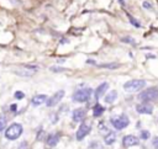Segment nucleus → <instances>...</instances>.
<instances>
[{
	"instance_id": "nucleus-3",
	"label": "nucleus",
	"mask_w": 158,
	"mask_h": 149,
	"mask_svg": "<svg viewBox=\"0 0 158 149\" xmlns=\"http://www.w3.org/2000/svg\"><path fill=\"white\" fill-rule=\"evenodd\" d=\"M22 131H23V128H22V126L20 123H12L5 131V137L7 139H10V140H15L22 134Z\"/></svg>"
},
{
	"instance_id": "nucleus-22",
	"label": "nucleus",
	"mask_w": 158,
	"mask_h": 149,
	"mask_svg": "<svg viewBox=\"0 0 158 149\" xmlns=\"http://www.w3.org/2000/svg\"><path fill=\"white\" fill-rule=\"evenodd\" d=\"M152 145H153L156 149H158V137H154V138H153V140H152Z\"/></svg>"
},
{
	"instance_id": "nucleus-21",
	"label": "nucleus",
	"mask_w": 158,
	"mask_h": 149,
	"mask_svg": "<svg viewBox=\"0 0 158 149\" xmlns=\"http://www.w3.org/2000/svg\"><path fill=\"white\" fill-rule=\"evenodd\" d=\"M101 68H109V69H115V68H117L118 66V64H102V65H100Z\"/></svg>"
},
{
	"instance_id": "nucleus-1",
	"label": "nucleus",
	"mask_w": 158,
	"mask_h": 149,
	"mask_svg": "<svg viewBox=\"0 0 158 149\" xmlns=\"http://www.w3.org/2000/svg\"><path fill=\"white\" fill-rule=\"evenodd\" d=\"M144 86H146L144 80L133 79V80H128L127 83L123 84V90L127 92H136V91H139L141 89H143Z\"/></svg>"
},
{
	"instance_id": "nucleus-23",
	"label": "nucleus",
	"mask_w": 158,
	"mask_h": 149,
	"mask_svg": "<svg viewBox=\"0 0 158 149\" xmlns=\"http://www.w3.org/2000/svg\"><path fill=\"white\" fill-rule=\"evenodd\" d=\"M121 41H122V42H127V43H133V42H135L131 37H123Z\"/></svg>"
},
{
	"instance_id": "nucleus-10",
	"label": "nucleus",
	"mask_w": 158,
	"mask_h": 149,
	"mask_svg": "<svg viewBox=\"0 0 158 149\" xmlns=\"http://www.w3.org/2000/svg\"><path fill=\"white\" fill-rule=\"evenodd\" d=\"M85 118V110L83 108H77L73 111V119L75 122H83Z\"/></svg>"
},
{
	"instance_id": "nucleus-26",
	"label": "nucleus",
	"mask_w": 158,
	"mask_h": 149,
	"mask_svg": "<svg viewBox=\"0 0 158 149\" xmlns=\"http://www.w3.org/2000/svg\"><path fill=\"white\" fill-rule=\"evenodd\" d=\"M143 7H146V9H151L152 6H151V4H148L147 1H144V2H143Z\"/></svg>"
},
{
	"instance_id": "nucleus-14",
	"label": "nucleus",
	"mask_w": 158,
	"mask_h": 149,
	"mask_svg": "<svg viewBox=\"0 0 158 149\" xmlns=\"http://www.w3.org/2000/svg\"><path fill=\"white\" fill-rule=\"evenodd\" d=\"M116 97H117V92H116L115 90H112V91H110V92L105 96V102H107V103H112V102L116 100Z\"/></svg>"
},
{
	"instance_id": "nucleus-7",
	"label": "nucleus",
	"mask_w": 158,
	"mask_h": 149,
	"mask_svg": "<svg viewBox=\"0 0 158 149\" xmlns=\"http://www.w3.org/2000/svg\"><path fill=\"white\" fill-rule=\"evenodd\" d=\"M90 131H91L90 124H88V123H81V124L79 126L78 131H77V139H78V140L84 139V137H85L86 134H89Z\"/></svg>"
},
{
	"instance_id": "nucleus-5",
	"label": "nucleus",
	"mask_w": 158,
	"mask_h": 149,
	"mask_svg": "<svg viewBox=\"0 0 158 149\" xmlns=\"http://www.w3.org/2000/svg\"><path fill=\"white\" fill-rule=\"evenodd\" d=\"M110 121H111V124H112L116 129H118V131L126 128V127L128 126V123H130V119H128V117H127L126 115L115 116V117H112Z\"/></svg>"
},
{
	"instance_id": "nucleus-2",
	"label": "nucleus",
	"mask_w": 158,
	"mask_h": 149,
	"mask_svg": "<svg viewBox=\"0 0 158 149\" xmlns=\"http://www.w3.org/2000/svg\"><path fill=\"white\" fill-rule=\"evenodd\" d=\"M139 101L142 102H148V101H157L158 100V87H149L143 90L138 95Z\"/></svg>"
},
{
	"instance_id": "nucleus-17",
	"label": "nucleus",
	"mask_w": 158,
	"mask_h": 149,
	"mask_svg": "<svg viewBox=\"0 0 158 149\" xmlns=\"http://www.w3.org/2000/svg\"><path fill=\"white\" fill-rule=\"evenodd\" d=\"M36 70H16L15 71V74H17V75H20V76H31L33 73H35Z\"/></svg>"
},
{
	"instance_id": "nucleus-15",
	"label": "nucleus",
	"mask_w": 158,
	"mask_h": 149,
	"mask_svg": "<svg viewBox=\"0 0 158 149\" xmlns=\"http://www.w3.org/2000/svg\"><path fill=\"white\" fill-rule=\"evenodd\" d=\"M102 112H104V107H102L101 105L96 103V105L93 107V115H94V117H99V116H101Z\"/></svg>"
},
{
	"instance_id": "nucleus-9",
	"label": "nucleus",
	"mask_w": 158,
	"mask_h": 149,
	"mask_svg": "<svg viewBox=\"0 0 158 149\" xmlns=\"http://www.w3.org/2000/svg\"><path fill=\"white\" fill-rule=\"evenodd\" d=\"M136 111H137L138 113L149 115V113H152L153 107H152L149 103H147V102H142V103H139V105H137V106H136Z\"/></svg>"
},
{
	"instance_id": "nucleus-8",
	"label": "nucleus",
	"mask_w": 158,
	"mask_h": 149,
	"mask_svg": "<svg viewBox=\"0 0 158 149\" xmlns=\"http://www.w3.org/2000/svg\"><path fill=\"white\" fill-rule=\"evenodd\" d=\"M138 143H139V139H138L137 137H135V135H131V134L125 135V137L122 138V145L126 147V148L132 147V145H137Z\"/></svg>"
},
{
	"instance_id": "nucleus-13",
	"label": "nucleus",
	"mask_w": 158,
	"mask_h": 149,
	"mask_svg": "<svg viewBox=\"0 0 158 149\" xmlns=\"http://www.w3.org/2000/svg\"><path fill=\"white\" fill-rule=\"evenodd\" d=\"M58 140H59V134L56 133V134H52V135L48 137L47 144H48V147H56L57 143H58Z\"/></svg>"
},
{
	"instance_id": "nucleus-11",
	"label": "nucleus",
	"mask_w": 158,
	"mask_h": 149,
	"mask_svg": "<svg viewBox=\"0 0 158 149\" xmlns=\"http://www.w3.org/2000/svg\"><path fill=\"white\" fill-rule=\"evenodd\" d=\"M107 89H109V84H107V83L100 84V85L98 86V89L95 90V97H96V99H100V97L106 92Z\"/></svg>"
},
{
	"instance_id": "nucleus-29",
	"label": "nucleus",
	"mask_w": 158,
	"mask_h": 149,
	"mask_svg": "<svg viewBox=\"0 0 158 149\" xmlns=\"http://www.w3.org/2000/svg\"><path fill=\"white\" fill-rule=\"evenodd\" d=\"M11 108H12V111H15V110H16V105H12Z\"/></svg>"
},
{
	"instance_id": "nucleus-4",
	"label": "nucleus",
	"mask_w": 158,
	"mask_h": 149,
	"mask_svg": "<svg viewBox=\"0 0 158 149\" xmlns=\"http://www.w3.org/2000/svg\"><path fill=\"white\" fill-rule=\"evenodd\" d=\"M91 92H93V90L90 87L79 89L73 94V101H75V102H86L90 99Z\"/></svg>"
},
{
	"instance_id": "nucleus-27",
	"label": "nucleus",
	"mask_w": 158,
	"mask_h": 149,
	"mask_svg": "<svg viewBox=\"0 0 158 149\" xmlns=\"http://www.w3.org/2000/svg\"><path fill=\"white\" fill-rule=\"evenodd\" d=\"M130 20H131V23H133L135 26H139V23H138V22H136V20H135V18H132V17H130Z\"/></svg>"
},
{
	"instance_id": "nucleus-18",
	"label": "nucleus",
	"mask_w": 158,
	"mask_h": 149,
	"mask_svg": "<svg viewBox=\"0 0 158 149\" xmlns=\"http://www.w3.org/2000/svg\"><path fill=\"white\" fill-rule=\"evenodd\" d=\"M6 123H7L6 117H5V116H0V132H2V131L5 129Z\"/></svg>"
},
{
	"instance_id": "nucleus-16",
	"label": "nucleus",
	"mask_w": 158,
	"mask_h": 149,
	"mask_svg": "<svg viewBox=\"0 0 158 149\" xmlns=\"http://www.w3.org/2000/svg\"><path fill=\"white\" fill-rule=\"evenodd\" d=\"M104 140H105L106 144H112V143L116 140V134H115L114 132H109V133L105 135Z\"/></svg>"
},
{
	"instance_id": "nucleus-24",
	"label": "nucleus",
	"mask_w": 158,
	"mask_h": 149,
	"mask_svg": "<svg viewBox=\"0 0 158 149\" xmlns=\"http://www.w3.org/2000/svg\"><path fill=\"white\" fill-rule=\"evenodd\" d=\"M100 132H107V129L105 128V126H104V123H100Z\"/></svg>"
},
{
	"instance_id": "nucleus-19",
	"label": "nucleus",
	"mask_w": 158,
	"mask_h": 149,
	"mask_svg": "<svg viewBox=\"0 0 158 149\" xmlns=\"http://www.w3.org/2000/svg\"><path fill=\"white\" fill-rule=\"evenodd\" d=\"M149 135H151V133H149L148 131H142V132H141V138H142V139H144V140H146V139H148V138H149Z\"/></svg>"
},
{
	"instance_id": "nucleus-25",
	"label": "nucleus",
	"mask_w": 158,
	"mask_h": 149,
	"mask_svg": "<svg viewBox=\"0 0 158 149\" xmlns=\"http://www.w3.org/2000/svg\"><path fill=\"white\" fill-rule=\"evenodd\" d=\"M43 135H44V132H41V134L38 133V135H37V139H38V140H42V139H43Z\"/></svg>"
},
{
	"instance_id": "nucleus-20",
	"label": "nucleus",
	"mask_w": 158,
	"mask_h": 149,
	"mask_svg": "<svg viewBox=\"0 0 158 149\" xmlns=\"http://www.w3.org/2000/svg\"><path fill=\"white\" fill-rule=\"evenodd\" d=\"M25 97V94L22 92V91H16L15 92V99H17V100H22Z\"/></svg>"
},
{
	"instance_id": "nucleus-6",
	"label": "nucleus",
	"mask_w": 158,
	"mask_h": 149,
	"mask_svg": "<svg viewBox=\"0 0 158 149\" xmlns=\"http://www.w3.org/2000/svg\"><path fill=\"white\" fill-rule=\"evenodd\" d=\"M63 96H64V90H59V91H57L53 96H51V97L46 101L47 106H48V107H53V106H56L57 103H59V101L63 99Z\"/></svg>"
},
{
	"instance_id": "nucleus-12",
	"label": "nucleus",
	"mask_w": 158,
	"mask_h": 149,
	"mask_svg": "<svg viewBox=\"0 0 158 149\" xmlns=\"http://www.w3.org/2000/svg\"><path fill=\"white\" fill-rule=\"evenodd\" d=\"M47 101V96L46 95H36V96H33L32 97V100H31V103L33 105V106H40V105H42L43 102H46Z\"/></svg>"
},
{
	"instance_id": "nucleus-28",
	"label": "nucleus",
	"mask_w": 158,
	"mask_h": 149,
	"mask_svg": "<svg viewBox=\"0 0 158 149\" xmlns=\"http://www.w3.org/2000/svg\"><path fill=\"white\" fill-rule=\"evenodd\" d=\"M26 145H27V143H26V142H22V143H21V145H20V148H19V149H26Z\"/></svg>"
}]
</instances>
